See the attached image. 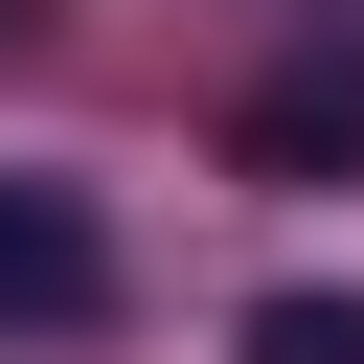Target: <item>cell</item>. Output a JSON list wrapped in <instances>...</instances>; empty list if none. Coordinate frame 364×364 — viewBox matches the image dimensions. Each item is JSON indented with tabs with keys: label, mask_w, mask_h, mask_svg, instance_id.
I'll list each match as a JSON object with an SVG mask.
<instances>
[{
	"label": "cell",
	"mask_w": 364,
	"mask_h": 364,
	"mask_svg": "<svg viewBox=\"0 0 364 364\" xmlns=\"http://www.w3.org/2000/svg\"><path fill=\"white\" fill-rule=\"evenodd\" d=\"M0 318H23V341H68V318H114V228H91L68 182H0Z\"/></svg>",
	"instance_id": "6da1fadb"
},
{
	"label": "cell",
	"mask_w": 364,
	"mask_h": 364,
	"mask_svg": "<svg viewBox=\"0 0 364 364\" xmlns=\"http://www.w3.org/2000/svg\"><path fill=\"white\" fill-rule=\"evenodd\" d=\"M250 364H364V318H341V296H273V318H250Z\"/></svg>",
	"instance_id": "7a4b0ae2"
}]
</instances>
